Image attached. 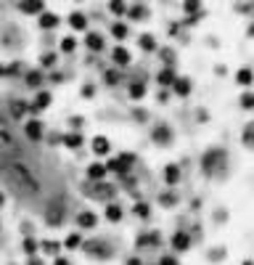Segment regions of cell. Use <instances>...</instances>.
<instances>
[{"mask_svg":"<svg viewBox=\"0 0 254 265\" xmlns=\"http://www.w3.org/2000/svg\"><path fill=\"white\" fill-rule=\"evenodd\" d=\"M14 74H22V64H11V67H5V77H14Z\"/></svg>","mask_w":254,"mask_h":265,"instance_id":"cell-46","label":"cell"},{"mask_svg":"<svg viewBox=\"0 0 254 265\" xmlns=\"http://www.w3.org/2000/svg\"><path fill=\"white\" fill-rule=\"evenodd\" d=\"M85 48H88V50H93V53H101V50L103 48H106V40H103V35H101V32H85Z\"/></svg>","mask_w":254,"mask_h":265,"instance_id":"cell-12","label":"cell"},{"mask_svg":"<svg viewBox=\"0 0 254 265\" xmlns=\"http://www.w3.org/2000/svg\"><path fill=\"white\" fill-rule=\"evenodd\" d=\"M175 80H178V74H175L172 67H162L159 72H156V82H159L162 88H172Z\"/></svg>","mask_w":254,"mask_h":265,"instance_id":"cell-24","label":"cell"},{"mask_svg":"<svg viewBox=\"0 0 254 265\" xmlns=\"http://www.w3.org/2000/svg\"><path fill=\"white\" fill-rule=\"evenodd\" d=\"M3 175L11 178V183L22 186V189H27L32 193H37L43 189L40 178H37L35 172H32V167L24 165L22 159H5V162H3Z\"/></svg>","mask_w":254,"mask_h":265,"instance_id":"cell-1","label":"cell"},{"mask_svg":"<svg viewBox=\"0 0 254 265\" xmlns=\"http://www.w3.org/2000/svg\"><path fill=\"white\" fill-rule=\"evenodd\" d=\"M85 175H88V180L90 183H103V180L109 178V172H106V165L103 162H90L88 167H85Z\"/></svg>","mask_w":254,"mask_h":265,"instance_id":"cell-9","label":"cell"},{"mask_svg":"<svg viewBox=\"0 0 254 265\" xmlns=\"http://www.w3.org/2000/svg\"><path fill=\"white\" fill-rule=\"evenodd\" d=\"M164 183L167 186H178L180 183V165H175V162L164 165Z\"/></svg>","mask_w":254,"mask_h":265,"instance_id":"cell-28","label":"cell"},{"mask_svg":"<svg viewBox=\"0 0 254 265\" xmlns=\"http://www.w3.org/2000/svg\"><path fill=\"white\" fill-rule=\"evenodd\" d=\"M8 114H11V117H14V120H24V117H27V101H22V98H14V101H11L8 103Z\"/></svg>","mask_w":254,"mask_h":265,"instance_id":"cell-25","label":"cell"},{"mask_svg":"<svg viewBox=\"0 0 254 265\" xmlns=\"http://www.w3.org/2000/svg\"><path fill=\"white\" fill-rule=\"evenodd\" d=\"M148 14H151V8H148L146 3H138V5H127V19H133V22H146Z\"/></svg>","mask_w":254,"mask_h":265,"instance_id":"cell-18","label":"cell"},{"mask_svg":"<svg viewBox=\"0 0 254 265\" xmlns=\"http://www.w3.org/2000/svg\"><path fill=\"white\" fill-rule=\"evenodd\" d=\"M61 144L69 148V151H77V148H82L85 146V138H82V133H64L61 135Z\"/></svg>","mask_w":254,"mask_h":265,"instance_id":"cell-17","label":"cell"},{"mask_svg":"<svg viewBox=\"0 0 254 265\" xmlns=\"http://www.w3.org/2000/svg\"><path fill=\"white\" fill-rule=\"evenodd\" d=\"M159 202H162V204H164V207H172L175 202H178V199H175V196H172V193H162V196H159Z\"/></svg>","mask_w":254,"mask_h":265,"instance_id":"cell-47","label":"cell"},{"mask_svg":"<svg viewBox=\"0 0 254 265\" xmlns=\"http://www.w3.org/2000/svg\"><path fill=\"white\" fill-rule=\"evenodd\" d=\"M14 146H16L14 135L5 130V127H0V151H3V148H14Z\"/></svg>","mask_w":254,"mask_h":265,"instance_id":"cell-38","label":"cell"},{"mask_svg":"<svg viewBox=\"0 0 254 265\" xmlns=\"http://www.w3.org/2000/svg\"><path fill=\"white\" fill-rule=\"evenodd\" d=\"M238 103H241V109H254V93H241V98H238Z\"/></svg>","mask_w":254,"mask_h":265,"instance_id":"cell-42","label":"cell"},{"mask_svg":"<svg viewBox=\"0 0 254 265\" xmlns=\"http://www.w3.org/2000/svg\"><path fill=\"white\" fill-rule=\"evenodd\" d=\"M133 215L140 217V220H148V217H151V207H148L146 202H135L133 204Z\"/></svg>","mask_w":254,"mask_h":265,"instance_id":"cell-35","label":"cell"},{"mask_svg":"<svg viewBox=\"0 0 254 265\" xmlns=\"http://www.w3.org/2000/svg\"><path fill=\"white\" fill-rule=\"evenodd\" d=\"M37 27L45 29V32H48V29H56V27H58V16L50 14V11H45V14L37 16Z\"/></svg>","mask_w":254,"mask_h":265,"instance_id":"cell-29","label":"cell"},{"mask_svg":"<svg viewBox=\"0 0 254 265\" xmlns=\"http://www.w3.org/2000/svg\"><path fill=\"white\" fill-rule=\"evenodd\" d=\"M90 151H93V157H109V154H112V141H109L106 135H93Z\"/></svg>","mask_w":254,"mask_h":265,"instance_id":"cell-10","label":"cell"},{"mask_svg":"<svg viewBox=\"0 0 254 265\" xmlns=\"http://www.w3.org/2000/svg\"><path fill=\"white\" fill-rule=\"evenodd\" d=\"M109 11H112L114 16H127V5L125 3H112V5H109Z\"/></svg>","mask_w":254,"mask_h":265,"instance_id":"cell-43","label":"cell"},{"mask_svg":"<svg viewBox=\"0 0 254 265\" xmlns=\"http://www.w3.org/2000/svg\"><path fill=\"white\" fill-rule=\"evenodd\" d=\"M236 82H238L241 88H249L252 82H254V72H252L249 67H241L238 72H236Z\"/></svg>","mask_w":254,"mask_h":265,"instance_id":"cell-31","label":"cell"},{"mask_svg":"<svg viewBox=\"0 0 254 265\" xmlns=\"http://www.w3.org/2000/svg\"><path fill=\"white\" fill-rule=\"evenodd\" d=\"M225 159H228L225 148H209V151L201 157V170H204L207 175H212V172L220 170V167H225Z\"/></svg>","mask_w":254,"mask_h":265,"instance_id":"cell-3","label":"cell"},{"mask_svg":"<svg viewBox=\"0 0 254 265\" xmlns=\"http://www.w3.org/2000/svg\"><path fill=\"white\" fill-rule=\"evenodd\" d=\"M116 157H119V162L125 165V167H130V170L135 167V162H138V157H135V154H130V151H122V154H116Z\"/></svg>","mask_w":254,"mask_h":265,"instance_id":"cell-41","label":"cell"},{"mask_svg":"<svg viewBox=\"0 0 254 265\" xmlns=\"http://www.w3.org/2000/svg\"><path fill=\"white\" fill-rule=\"evenodd\" d=\"M112 61H114V69H125L133 64V53H130V48H125V45H114L112 48Z\"/></svg>","mask_w":254,"mask_h":265,"instance_id":"cell-8","label":"cell"},{"mask_svg":"<svg viewBox=\"0 0 254 265\" xmlns=\"http://www.w3.org/2000/svg\"><path fill=\"white\" fill-rule=\"evenodd\" d=\"M48 80H50V82H56V85H58V82L64 80V74H61V72H50V77H48Z\"/></svg>","mask_w":254,"mask_h":265,"instance_id":"cell-50","label":"cell"},{"mask_svg":"<svg viewBox=\"0 0 254 265\" xmlns=\"http://www.w3.org/2000/svg\"><path fill=\"white\" fill-rule=\"evenodd\" d=\"M151 141L156 146H172L175 141V130L167 125V122H159V125L151 127Z\"/></svg>","mask_w":254,"mask_h":265,"instance_id":"cell-5","label":"cell"},{"mask_svg":"<svg viewBox=\"0 0 254 265\" xmlns=\"http://www.w3.org/2000/svg\"><path fill=\"white\" fill-rule=\"evenodd\" d=\"M156 265H180V260H178L175 255H162V257H159V263H156Z\"/></svg>","mask_w":254,"mask_h":265,"instance_id":"cell-45","label":"cell"},{"mask_svg":"<svg viewBox=\"0 0 254 265\" xmlns=\"http://www.w3.org/2000/svg\"><path fill=\"white\" fill-rule=\"evenodd\" d=\"M77 45H80V40H77L74 35H67V37H61L58 48H61V53H74V50H77Z\"/></svg>","mask_w":254,"mask_h":265,"instance_id":"cell-34","label":"cell"},{"mask_svg":"<svg viewBox=\"0 0 254 265\" xmlns=\"http://www.w3.org/2000/svg\"><path fill=\"white\" fill-rule=\"evenodd\" d=\"M241 141H244V146H252L254 148V122H246L244 133H241Z\"/></svg>","mask_w":254,"mask_h":265,"instance_id":"cell-39","label":"cell"},{"mask_svg":"<svg viewBox=\"0 0 254 265\" xmlns=\"http://www.w3.org/2000/svg\"><path fill=\"white\" fill-rule=\"evenodd\" d=\"M146 93H148V88H146L143 80H133L127 85V96H130V101H135V103H140L143 98H146Z\"/></svg>","mask_w":254,"mask_h":265,"instance_id":"cell-15","label":"cell"},{"mask_svg":"<svg viewBox=\"0 0 254 265\" xmlns=\"http://www.w3.org/2000/svg\"><path fill=\"white\" fill-rule=\"evenodd\" d=\"M103 82H106V85H119L122 82V72L119 69H106V72H103Z\"/></svg>","mask_w":254,"mask_h":265,"instance_id":"cell-37","label":"cell"},{"mask_svg":"<svg viewBox=\"0 0 254 265\" xmlns=\"http://www.w3.org/2000/svg\"><path fill=\"white\" fill-rule=\"evenodd\" d=\"M127 35H130V27L122 19H116V22L112 24V37H116V40H127Z\"/></svg>","mask_w":254,"mask_h":265,"instance_id":"cell-33","label":"cell"},{"mask_svg":"<svg viewBox=\"0 0 254 265\" xmlns=\"http://www.w3.org/2000/svg\"><path fill=\"white\" fill-rule=\"evenodd\" d=\"M191 90H193L191 77H178V80L172 82V93L180 96V98H188V96H191Z\"/></svg>","mask_w":254,"mask_h":265,"instance_id":"cell-16","label":"cell"},{"mask_svg":"<svg viewBox=\"0 0 254 265\" xmlns=\"http://www.w3.org/2000/svg\"><path fill=\"white\" fill-rule=\"evenodd\" d=\"M3 77H5V67L0 64V80H3Z\"/></svg>","mask_w":254,"mask_h":265,"instance_id":"cell-53","label":"cell"},{"mask_svg":"<svg viewBox=\"0 0 254 265\" xmlns=\"http://www.w3.org/2000/svg\"><path fill=\"white\" fill-rule=\"evenodd\" d=\"M53 103V93L50 90H37V96L32 98V103H27V112H29V117H37V114H43L45 109Z\"/></svg>","mask_w":254,"mask_h":265,"instance_id":"cell-4","label":"cell"},{"mask_svg":"<svg viewBox=\"0 0 254 265\" xmlns=\"http://www.w3.org/2000/svg\"><path fill=\"white\" fill-rule=\"evenodd\" d=\"M19 11L27 16H40V14H45V3H22Z\"/></svg>","mask_w":254,"mask_h":265,"instance_id":"cell-32","label":"cell"},{"mask_svg":"<svg viewBox=\"0 0 254 265\" xmlns=\"http://www.w3.org/2000/svg\"><path fill=\"white\" fill-rule=\"evenodd\" d=\"M82 244H85V239H82V234H80V231H69V234H67V239L61 241V247L67 249V252H74V249H80Z\"/></svg>","mask_w":254,"mask_h":265,"instance_id":"cell-23","label":"cell"},{"mask_svg":"<svg viewBox=\"0 0 254 265\" xmlns=\"http://www.w3.org/2000/svg\"><path fill=\"white\" fill-rule=\"evenodd\" d=\"M53 265H74V263H71V260H69V257H64V255H58V257H56V260H53Z\"/></svg>","mask_w":254,"mask_h":265,"instance_id":"cell-49","label":"cell"},{"mask_svg":"<svg viewBox=\"0 0 254 265\" xmlns=\"http://www.w3.org/2000/svg\"><path fill=\"white\" fill-rule=\"evenodd\" d=\"M64 215H67V212H64V207L50 204V207H48V212H45V223L56 228V225H61V223H64Z\"/></svg>","mask_w":254,"mask_h":265,"instance_id":"cell-19","label":"cell"},{"mask_svg":"<svg viewBox=\"0 0 254 265\" xmlns=\"http://www.w3.org/2000/svg\"><path fill=\"white\" fill-rule=\"evenodd\" d=\"M167 98H169V93H167V90H162V93H156V101L167 103Z\"/></svg>","mask_w":254,"mask_h":265,"instance_id":"cell-51","label":"cell"},{"mask_svg":"<svg viewBox=\"0 0 254 265\" xmlns=\"http://www.w3.org/2000/svg\"><path fill=\"white\" fill-rule=\"evenodd\" d=\"M22 249H24V255H27V260L29 257H37L40 255V241H37L35 236H24L22 239Z\"/></svg>","mask_w":254,"mask_h":265,"instance_id":"cell-26","label":"cell"},{"mask_svg":"<svg viewBox=\"0 0 254 265\" xmlns=\"http://www.w3.org/2000/svg\"><path fill=\"white\" fill-rule=\"evenodd\" d=\"M162 241V236L156 234V231H151V234H143L138 236V247H154V244H159Z\"/></svg>","mask_w":254,"mask_h":265,"instance_id":"cell-36","label":"cell"},{"mask_svg":"<svg viewBox=\"0 0 254 265\" xmlns=\"http://www.w3.org/2000/svg\"><path fill=\"white\" fill-rule=\"evenodd\" d=\"M61 252H64V247H61V241H56V239H43L40 241V255L50 257V260H56Z\"/></svg>","mask_w":254,"mask_h":265,"instance_id":"cell-13","label":"cell"},{"mask_svg":"<svg viewBox=\"0 0 254 265\" xmlns=\"http://www.w3.org/2000/svg\"><path fill=\"white\" fill-rule=\"evenodd\" d=\"M125 265H143V260H140L138 255H130L127 260H125Z\"/></svg>","mask_w":254,"mask_h":265,"instance_id":"cell-48","label":"cell"},{"mask_svg":"<svg viewBox=\"0 0 254 265\" xmlns=\"http://www.w3.org/2000/svg\"><path fill=\"white\" fill-rule=\"evenodd\" d=\"M169 247H172V252H188L191 249V234L188 231H175L172 239H169Z\"/></svg>","mask_w":254,"mask_h":265,"instance_id":"cell-11","label":"cell"},{"mask_svg":"<svg viewBox=\"0 0 254 265\" xmlns=\"http://www.w3.org/2000/svg\"><path fill=\"white\" fill-rule=\"evenodd\" d=\"M67 122H69L71 133H80V130H82V125H85V117H82V114H71V117H69Z\"/></svg>","mask_w":254,"mask_h":265,"instance_id":"cell-40","label":"cell"},{"mask_svg":"<svg viewBox=\"0 0 254 265\" xmlns=\"http://www.w3.org/2000/svg\"><path fill=\"white\" fill-rule=\"evenodd\" d=\"M103 165H106V172H109V175H112V172H114V175H127V172H130V167L122 165L119 157H112L109 162H103Z\"/></svg>","mask_w":254,"mask_h":265,"instance_id":"cell-30","label":"cell"},{"mask_svg":"<svg viewBox=\"0 0 254 265\" xmlns=\"http://www.w3.org/2000/svg\"><path fill=\"white\" fill-rule=\"evenodd\" d=\"M85 196H90V199H95V202H103V204H112L114 202V196H116V189L112 183H88L85 186Z\"/></svg>","mask_w":254,"mask_h":265,"instance_id":"cell-2","label":"cell"},{"mask_svg":"<svg viewBox=\"0 0 254 265\" xmlns=\"http://www.w3.org/2000/svg\"><path fill=\"white\" fill-rule=\"evenodd\" d=\"M58 67V53L56 50H45L40 56V72H56Z\"/></svg>","mask_w":254,"mask_h":265,"instance_id":"cell-21","label":"cell"},{"mask_svg":"<svg viewBox=\"0 0 254 265\" xmlns=\"http://www.w3.org/2000/svg\"><path fill=\"white\" fill-rule=\"evenodd\" d=\"M241 265H254V260H244V263H241Z\"/></svg>","mask_w":254,"mask_h":265,"instance_id":"cell-55","label":"cell"},{"mask_svg":"<svg viewBox=\"0 0 254 265\" xmlns=\"http://www.w3.org/2000/svg\"><path fill=\"white\" fill-rule=\"evenodd\" d=\"M24 135H27L32 144H40V141L45 138V125L37 117H29L27 122H24Z\"/></svg>","mask_w":254,"mask_h":265,"instance_id":"cell-7","label":"cell"},{"mask_svg":"<svg viewBox=\"0 0 254 265\" xmlns=\"http://www.w3.org/2000/svg\"><path fill=\"white\" fill-rule=\"evenodd\" d=\"M69 27H71V32H88V27H90V19L82 14V11H71L69 14Z\"/></svg>","mask_w":254,"mask_h":265,"instance_id":"cell-14","label":"cell"},{"mask_svg":"<svg viewBox=\"0 0 254 265\" xmlns=\"http://www.w3.org/2000/svg\"><path fill=\"white\" fill-rule=\"evenodd\" d=\"M74 225H77V231H95L98 228V215H95V210H80L74 215Z\"/></svg>","mask_w":254,"mask_h":265,"instance_id":"cell-6","label":"cell"},{"mask_svg":"<svg viewBox=\"0 0 254 265\" xmlns=\"http://www.w3.org/2000/svg\"><path fill=\"white\" fill-rule=\"evenodd\" d=\"M5 204V193H0V207H3Z\"/></svg>","mask_w":254,"mask_h":265,"instance_id":"cell-54","label":"cell"},{"mask_svg":"<svg viewBox=\"0 0 254 265\" xmlns=\"http://www.w3.org/2000/svg\"><path fill=\"white\" fill-rule=\"evenodd\" d=\"M43 82H45V77L40 69H29L27 74H24V85L32 88V90H43Z\"/></svg>","mask_w":254,"mask_h":265,"instance_id":"cell-22","label":"cell"},{"mask_svg":"<svg viewBox=\"0 0 254 265\" xmlns=\"http://www.w3.org/2000/svg\"><path fill=\"white\" fill-rule=\"evenodd\" d=\"M138 48L146 50V53H154V50H159V43H156V37L151 35V32H143V35L138 37Z\"/></svg>","mask_w":254,"mask_h":265,"instance_id":"cell-27","label":"cell"},{"mask_svg":"<svg viewBox=\"0 0 254 265\" xmlns=\"http://www.w3.org/2000/svg\"><path fill=\"white\" fill-rule=\"evenodd\" d=\"M27 265H45V263L40 260V255H37V257H29V260H27Z\"/></svg>","mask_w":254,"mask_h":265,"instance_id":"cell-52","label":"cell"},{"mask_svg":"<svg viewBox=\"0 0 254 265\" xmlns=\"http://www.w3.org/2000/svg\"><path fill=\"white\" fill-rule=\"evenodd\" d=\"M103 217H106L109 223H122V217H125V207L116 204V202L106 204V210H103Z\"/></svg>","mask_w":254,"mask_h":265,"instance_id":"cell-20","label":"cell"},{"mask_svg":"<svg viewBox=\"0 0 254 265\" xmlns=\"http://www.w3.org/2000/svg\"><path fill=\"white\" fill-rule=\"evenodd\" d=\"M80 96H82V98H93V96H95V85H93V82H85L82 90H80Z\"/></svg>","mask_w":254,"mask_h":265,"instance_id":"cell-44","label":"cell"}]
</instances>
